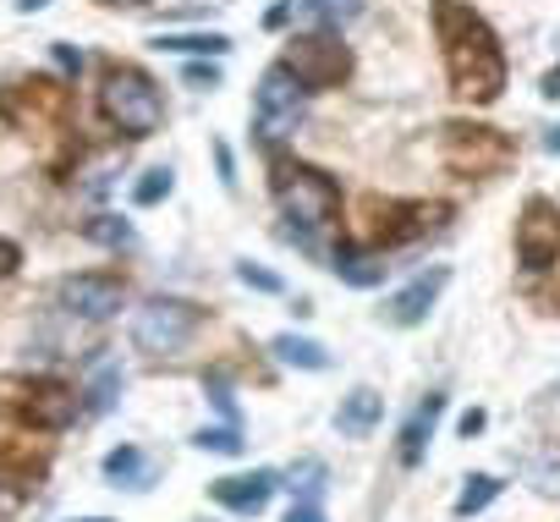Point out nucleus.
<instances>
[{
    "label": "nucleus",
    "instance_id": "obj_11",
    "mask_svg": "<svg viewBox=\"0 0 560 522\" xmlns=\"http://www.w3.org/2000/svg\"><path fill=\"white\" fill-rule=\"evenodd\" d=\"M67 111V94L45 78L34 83H12V89H0V116L18 121V127H34V121H56Z\"/></svg>",
    "mask_w": 560,
    "mask_h": 522
},
{
    "label": "nucleus",
    "instance_id": "obj_39",
    "mask_svg": "<svg viewBox=\"0 0 560 522\" xmlns=\"http://www.w3.org/2000/svg\"><path fill=\"white\" fill-rule=\"evenodd\" d=\"M78 522H110V517H78Z\"/></svg>",
    "mask_w": 560,
    "mask_h": 522
},
{
    "label": "nucleus",
    "instance_id": "obj_24",
    "mask_svg": "<svg viewBox=\"0 0 560 522\" xmlns=\"http://www.w3.org/2000/svg\"><path fill=\"white\" fill-rule=\"evenodd\" d=\"M89 236L105 242V247H127V242H132V225H127L121 214H100V220H89Z\"/></svg>",
    "mask_w": 560,
    "mask_h": 522
},
{
    "label": "nucleus",
    "instance_id": "obj_31",
    "mask_svg": "<svg viewBox=\"0 0 560 522\" xmlns=\"http://www.w3.org/2000/svg\"><path fill=\"white\" fill-rule=\"evenodd\" d=\"M483 424H489V418H483V413H478V407H472V413H462V434H467V440H472V434H478V429H483Z\"/></svg>",
    "mask_w": 560,
    "mask_h": 522
},
{
    "label": "nucleus",
    "instance_id": "obj_37",
    "mask_svg": "<svg viewBox=\"0 0 560 522\" xmlns=\"http://www.w3.org/2000/svg\"><path fill=\"white\" fill-rule=\"evenodd\" d=\"M50 0H18V12H45Z\"/></svg>",
    "mask_w": 560,
    "mask_h": 522
},
{
    "label": "nucleus",
    "instance_id": "obj_21",
    "mask_svg": "<svg viewBox=\"0 0 560 522\" xmlns=\"http://www.w3.org/2000/svg\"><path fill=\"white\" fill-rule=\"evenodd\" d=\"M171 187H176V171H171V165H154V171H143V182L132 187V204H138V209H149V204L171 198Z\"/></svg>",
    "mask_w": 560,
    "mask_h": 522
},
{
    "label": "nucleus",
    "instance_id": "obj_10",
    "mask_svg": "<svg viewBox=\"0 0 560 522\" xmlns=\"http://www.w3.org/2000/svg\"><path fill=\"white\" fill-rule=\"evenodd\" d=\"M56 303L67 309V314H78V320H110V314H121V303H127V287L116 281V276H67L61 287H56Z\"/></svg>",
    "mask_w": 560,
    "mask_h": 522
},
{
    "label": "nucleus",
    "instance_id": "obj_20",
    "mask_svg": "<svg viewBox=\"0 0 560 522\" xmlns=\"http://www.w3.org/2000/svg\"><path fill=\"white\" fill-rule=\"evenodd\" d=\"M116 396H121V363L105 358V363H94V380H89V413H110Z\"/></svg>",
    "mask_w": 560,
    "mask_h": 522
},
{
    "label": "nucleus",
    "instance_id": "obj_35",
    "mask_svg": "<svg viewBox=\"0 0 560 522\" xmlns=\"http://www.w3.org/2000/svg\"><path fill=\"white\" fill-rule=\"evenodd\" d=\"M549 270H555V292H549V303H560V253L549 258Z\"/></svg>",
    "mask_w": 560,
    "mask_h": 522
},
{
    "label": "nucleus",
    "instance_id": "obj_13",
    "mask_svg": "<svg viewBox=\"0 0 560 522\" xmlns=\"http://www.w3.org/2000/svg\"><path fill=\"white\" fill-rule=\"evenodd\" d=\"M445 281H451V270L445 265H434V270H423L412 287H401L390 303H385V320L390 325H401V330H412V325H423L429 320V309L440 303V292H445Z\"/></svg>",
    "mask_w": 560,
    "mask_h": 522
},
{
    "label": "nucleus",
    "instance_id": "obj_5",
    "mask_svg": "<svg viewBox=\"0 0 560 522\" xmlns=\"http://www.w3.org/2000/svg\"><path fill=\"white\" fill-rule=\"evenodd\" d=\"M440 160L456 176H500L516 160V143L500 127H478V121H445L440 127Z\"/></svg>",
    "mask_w": 560,
    "mask_h": 522
},
{
    "label": "nucleus",
    "instance_id": "obj_38",
    "mask_svg": "<svg viewBox=\"0 0 560 522\" xmlns=\"http://www.w3.org/2000/svg\"><path fill=\"white\" fill-rule=\"evenodd\" d=\"M105 7H149V0H105Z\"/></svg>",
    "mask_w": 560,
    "mask_h": 522
},
{
    "label": "nucleus",
    "instance_id": "obj_25",
    "mask_svg": "<svg viewBox=\"0 0 560 522\" xmlns=\"http://www.w3.org/2000/svg\"><path fill=\"white\" fill-rule=\"evenodd\" d=\"M236 281L253 287V292H280V276H269L264 265H253V258H242V265H236Z\"/></svg>",
    "mask_w": 560,
    "mask_h": 522
},
{
    "label": "nucleus",
    "instance_id": "obj_34",
    "mask_svg": "<svg viewBox=\"0 0 560 522\" xmlns=\"http://www.w3.org/2000/svg\"><path fill=\"white\" fill-rule=\"evenodd\" d=\"M292 7H298V12H308V18H319V12H325V0H292Z\"/></svg>",
    "mask_w": 560,
    "mask_h": 522
},
{
    "label": "nucleus",
    "instance_id": "obj_16",
    "mask_svg": "<svg viewBox=\"0 0 560 522\" xmlns=\"http://www.w3.org/2000/svg\"><path fill=\"white\" fill-rule=\"evenodd\" d=\"M269 352L287 363V369H308V374H325V369H330V352H325L319 341H308V336H275Z\"/></svg>",
    "mask_w": 560,
    "mask_h": 522
},
{
    "label": "nucleus",
    "instance_id": "obj_6",
    "mask_svg": "<svg viewBox=\"0 0 560 522\" xmlns=\"http://www.w3.org/2000/svg\"><path fill=\"white\" fill-rule=\"evenodd\" d=\"M303 111H308V89L298 83V72L287 61L264 67V78L253 89V132L264 143H280L303 127Z\"/></svg>",
    "mask_w": 560,
    "mask_h": 522
},
{
    "label": "nucleus",
    "instance_id": "obj_2",
    "mask_svg": "<svg viewBox=\"0 0 560 522\" xmlns=\"http://www.w3.org/2000/svg\"><path fill=\"white\" fill-rule=\"evenodd\" d=\"M269 193H275V209L287 214V225H292L303 242L325 236V231L341 220V187H336V176H325V171L308 165V160L275 154V160H269Z\"/></svg>",
    "mask_w": 560,
    "mask_h": 522
},
{
    "label": "nucleus",
    "instance_id": "obj_19",
    "mask_svg": "<svg viewBox=\"0 0 560 522\" xmlns=\"http://www.w3.org/2000/svg\"><path fill=\"white\" fill-rule=\"evenodd\" d=\"M154 50H176V56H225L231 39H225V34H160Z\"/></svg>",
    "mask_w": 560,
    "mask_h": 522
},
{
    "label": "nucleus",
    "instance_id": "obj_3",
    "mask_svg": "<svg viewBox=\"0 0 560 522\" xmlns=\"http://www.w3.org/2000/svg\"><path fill=\"white\" fill-rule=\"evenodd\" d=\"M100 116L110 121V132L143 143V138H154L165 127V94H160V83L143 67L110 61L105 78H100Z\"/></svg>",
    "mask_w": 560,
    "mask_h": 522
},
{
    "label": "nucleus",
    "instance_id": "obj_9",
    "mask_svg": "<svg viewBox=\"0 0 560 522\" xmlns=\"http://www.w3.org/2000/svg\"><path fill=\"white\" fill-rule=\"evenodd\" d=\"M560 253V209L549 198H527L522 220H516V258L522 270H549V258Z\"/></svg>",
    "mask_w": 560,
    "mask_h": 522
},
{
    "label": "nucleus",
    "instance_id": "obj_33",
    "mask_svg": "<svg viewBox=\"0 0 560 522\" xmlns=\"http://www.w3.org/2000/svg\"><path fill=\"white\" fill-rule=\"evenodd\" d=\"M544 94H549V100H560V67H555V72H544Z\"/></svg>",
    "mask_w": 560,
    "mask_h": 522
},
{
    "label": "nucleus",
    "instance_id": "obj_15",
    "mask_svg": "<svg viewBox=\"0 0 560 522\" xmlns=\"http://www.w3.org/2000/svg\"><path fill=\"white\" fill-rule=\"evenodd\" d=\"M385 253H369V247H341L336 253V276L347 281V287H380L385 281Z\"/></svg>",
    "mask_w": 560,
    "mask_h": 522
},
{
    "label": "nucleus",
    "instance_id": "obj_22",
    "mask_svg": "<svg viewBox=\"0 0 560 522\" xmlns=\"http://www.w3.org/2000/svg\"><path fill=\"white\" fill-rule=\"evenodd\" d=\"M494 495H500V478H489V473H472V478H467V489L456 495V517H472V511H483Z\"/></svg>",
    "mask_w": 560,
    "mask_h": 522
},
{
    "label": "nucleus",
    "instance_id": "obj_30",
    "mask_svg": "<svg viewBox=\"0 0 560 522\" xmlns=\"http://www.w3.org/2000/svg\"><path fill=\"white\" fill-rule=\"evenodd\" d=\"M287 522H325V511H319V506H314V500H298V506H292V517H287Z\"/></svg>",
    "mask_w": 560,
    "mask_h": 522
},
{
    "label": "nucleus",
    "instance_id": "obj_14",
    "mask_svg": "<svg viewBox=\"0 0 560 522\" xmlns=\"http://www.w3.org/2000/svg\"><path fill=\"white\" fill-rule=\"evenodd\" d=\"M385 418V396L380 391H369V385H358L347 402H341V413H336V429L347 434V440H363V434H374V424Z\"/></svg>",
    "mask_w": 560,
    "mask_h": 522
},
{
    "label": "nucleus",
    "instance_id": "obj_18",
    "mask_svg": "<svg viewBox=\"0 0 560 522\" xmlns=\"http://www.w3.org/2000/svg\"><path fill=\"white\" fill-rule=\"evenodd\" d=\"M105 478L132 484V489H149V462H143V451H138V445H116V451L105 456Z\"/></svg>",
    "mask_w": 560,
    "mask_h": 522
},
{
    "label": "nucleus",
    "instance_id": "obj_4",
    "mask_svg": "<svg viewBox=\"0 0 560 522\" xmlns=\"http://www.w3.org/2000/svg\"><path fill=\"white\" fill-rule=\"evenodd\" d=\"M0 418L34 434H61L78 418V391L50 374H0Z\"/></svg>",
    "mask_w": 560,
    "mask_h": 522
},
{
    "label": "nucleus",
    "instance_id": "obj_32",
    "mask_svg": "<svg viewBox=\"0 0 560 522\" xmlns=\"http://www.w3.org/2000/svg\"><path fill=\"white\" fill-rule=\"evenodd\" d=\"M56 61H61V67H67V72H78V67H83V56H78V50H67V45H61V50H56Z\"/></svg>",
    "mask_w": 560,
    "mask_h": 522
},
{
    "label": "nucleus",
    "instance_id": "obj_17",
    "mask_svg": "<svg viewBox=\"0 0 560 522\" xmlns=\"http://www.w3.org/2000/svg\"><path fill=\"white\" fill-rule=\"evenodd\" d=\"M440 407H445V396H429V402L412 413V424L401 429V467H418V462H423V445H429V434H434Z\"/></svg>",
    "mask_w": 560,
    "mask_h": 522
},
{
    "label": "nucleus",
    "instance_id": "obj_29",
    "mask_svg": "<svg viewBox=\"0 0 560 522\" xmlns=\"http://www.w3.org/2000/svg\"><path fill=\"white\" fill-rule=\"evenodd\" d=\"M187 83L192 89H220V67H187Z\"/></svg>",
    "mask_w": 560,
    "mask_h": 522
},
{
    "label": "nucleus",
    "instance_id": "obj_27",
    "mask_svg": "<svg viewBox=\"0 0 560 522\" xmlns=\"http://www.w3.org/2000/svg\"><path fill=\"white\" fill-rule=\"evenodd\" d=\"M319 484H325V467H319V462H308L303 473H292V489H303V500H314Z\"/></svg>",
    "mask_w": 560,
    "mask_h": 522
},
{
    "label": "nucleus",
    "instance_id": "obj_28",
    "mask_svg": "<svg viewBox=\"0 0 560 522\" xmlns=\"http://www.w3.org/2000/svg\"><path fill=\"white\" fill-rule=\"evenodd\" d=\"M18 265H23V247L0 236V281H7V276H18Z\"/></svg>",
    "mask_w": 560,
    "mask_h": 522
},
{
    "label": "nucleus",
    "instance_id": "obj_26",
    "mask_svg": "<svg viewBox=\"0 0 560 522\" xmlns=\"http://www.w3.org/2000/svg\"><path fill=\"white\" fill-rule=\"evenodd\" d=\"M358 12H363V0H325V12H319V18H325V28H341V23L358 18Z\"/></svg>",
    "mask_w": 560,
    "mask_h": 522
},
{
    "label": "nucleus",
    "instance_id": "obj_23",
    "mask_svg": "<svg viewBox=\"0 0 560 522\" xmlns=\"http://www.w3.org/2000/svg\"><path fill=\"white\" fill-rule=\"evenodd\" d=\"M192 445H198V451L236 456V451H242V429H236V424H209V429H198V434H192Z\"/></svg>",
    "mask_w": 560,
    "mask_h": 522
},
{
    "label": "nucleus",
    "instance_id": "obj_12",
    "mask_svg": "<svg viewBox=\"0 0 560 522\" xmlns=\"http://www.w3.org/2000/svg\"><path fill=\"white\" fill-rule=\"evenodd\" d=\"M275 489H280V473H269V467H253V473H231V478H214L209 484V495L225 506V511H242V517H253V511H264L269 500H275Z\"/></svg>",
    "mask_w": 560,
    "mask_h": 522
},
{
    "label": "nucleus",
    "instance_id": "obj_7",
    "mask_svg": "<svg viewBox=\"0 0 560 522\" xmlns=\"http://www.w3.org/2000/svg\"><path fill=\"white\" fill-rule=\"evenodd\" d=\"M287 67L298 72V83L308 94H325V89H341L352 78V50L336 28H314V34H298L287 45Z\"/></svg>",
    "mask_w": 560,
    "mask_h": 522
},
{
    "label": "nucleus",
    "instance_id": "obj_36",
    "mask_svg": "<svg viewBox=\"0 0 560 522\" xmlns=\"http://www.w3.org/2000/svg\"><path fill=\"white\" fill-rule=\"evenodd\" d=\"M544 149H549V154H560V127H549V132H544Z\"/></svg>",
    "mask_w": 560,
    "mask_h": 522
},
{
    "label": "nucleus",
    "instance_id": "obj_1",
    "mask_svg": "<svg viewBox=\"0 0 560 522\" xmlns=\"http://www.w3.org/2000/svg\"><path fill=\"white\" fill-rule=\"evenodd\" d=\"M434 34L445 50V78L467 105H494L505 94V50L494 28L462 7V0H434Z\"/></svg>",
    "mask_w": 560,
    "mask_h": 522
},
{
    "label": "nucleus",
    "instance_id": "obj_8",
    "mask_svg": "<svg viewBox=\"0 0 560 522\" xmlns=\"http://www.w3.org/2000/svg\"><path fill=\"white\" fill-rule=\"evenodd\" d=\"M198 325H203V309H192L187 298H149L132 314V347L165 358V352H182L198 336Z\"/></svg>",
    "mask_w": 560,
    "mask_h": 522
}]
</instances>
